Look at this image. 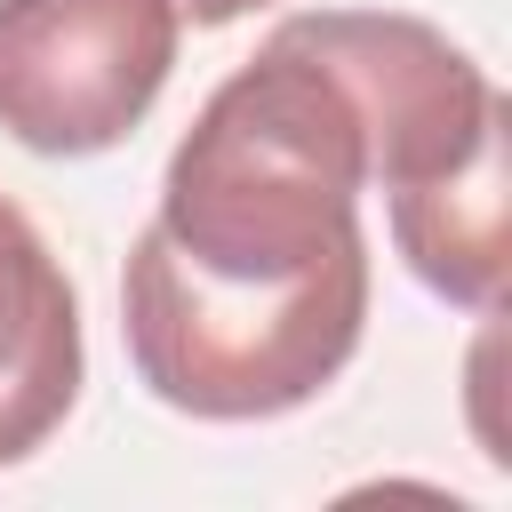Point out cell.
<instances>
[{
    "label": "cell",
    "instance_id": "1",
    "mask_svg": "<svg viewBox=\"0 0 512 512\" xmlns=\"http://www.w3.org/2000/svg\"><path fill=\"white\" fill-rule=\"evenodd\" d=\"M128 360L152 400L200 424H264L320 400L368 328V272L296 288H224L168 264L144 232L120 272Z\"/></svg>",
    "mask_w": 512,
    "mask_h": 512
},
{
    "label": "cell",
    "instance_id": "2",
    "mask_svg": "<svg viewBox=\"0 0 512 512\" xmlns=\"http://www.w3.org/2000/svg\"><path fill=\"white\" fill-rule=\"evenodd\" d=\"M176 0H0V128L40 160L136 136L176 72Z\"/></svg>",
    "mask_w": 512,
    "mask_h": 512
},
{
    "label": "cell",
    "instance_id": "3",
    "mask_svg": "<svg viewBox=\"0 0 512 512\" xmlns=\"http://www.w3.org/2000/svg\"><path fill=\"white\" fill-rule=\"evenodd\" d=\"M288 24L352 88L360 128H368V184H384V192L456 168L512 112L504 88L424 16H400V8H304Z\"/></svg>",
    "mask_w": 512,
    "mask_h": 512
},
{
    "label": "cell",
    "instance_id": "4",
    "mask_svg": "<svg viewBox=\"0 0 512 512\" xmlns=\"http://www.w3.org/2000/svg\"><path fill=\"white\" fill-rule=\"evenodd\" d=\"M88 376L80 288L40 240V224L0 192V464L48 448Z\"/></svg>",
    "mask_w": 512,
    "mask_h": 512
},
{
    "label": "cell",
    "instance_id": "5",
    "mask_svg": "<svg viewBox=\"0 0 512 512\" xmlns=\"http://www.w3.org/2000/svg\"><path fill=\"white\" fill-rule=\"evenodd\" d=\"M504 128L512 112L440 176L424 184H400L384 192V216H392V248L408 256V272L464 304V312H496V288H504Z\"/></svg>",
    "mask_w": 512,
    "mask_h": 512
},
{
    "label": "cell",
    "instance_id": "6",
    "mask_svg": "<svg viewBox=\"0 0 512 512\" xmlns=\"http://www.w3.org/2000/svg\"><path fill=\"white\" fill-rule=\"evenodd\" d=\"M256 8H272V0H176V16H192V24H240Z\"/></svg>",
    "mask_w": 512,
    "mask_h": 512
}]
</instances>
